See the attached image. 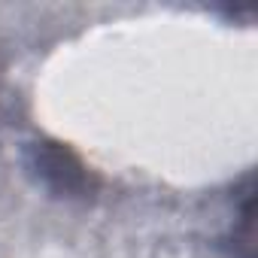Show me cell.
I'll return each mask as SVG.
<instances>
[{"instance_id":"1","label":"cell","mask_w":258,"mask_h":258,"mask_svg":"<svg viewBox=\"0 0 258 258\" xmlns=\"http://www.w3.org/2000/svg\"><path fill=\"white\" fill-rule=\"evenodd\" d=\"M31 164L43 185L61 198H85L91 191V176L82 161L61 143L43 140L31 149Z\"/></svg>"}]
</instances>
